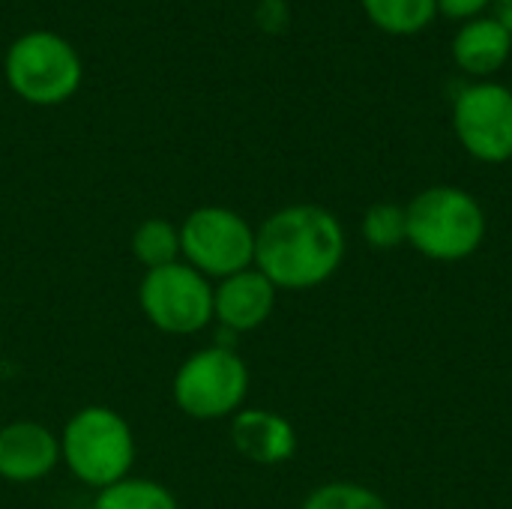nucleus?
<instances>
[{"instance_id":"423d86ee","label":"nucleus","mask_w":512,"mask_h":509,"mask_svg":"<svg viewBox=\"0 0 512 509\" xmlns=\"http://www.w3.org/2000/svg\"><path fill=\"white\" fill-rule=\"evenodd\" d=\"M180 258L222 282L255 267V228L231 207H198L180 225Z\"/></svg>"},{"instance_id":"1a4fd4ad","label":"nucleus","mask_w":512,"mask_h":509,"mask_svg":"<svg viewBox=\"0 0 512 509\" xmlns=\"http://www.w3.org/2000/svg\"><path fill=\"white\" fill-rule=\"evenodd\" d=\"M60 465V438L33 420H15L0 429V480L39 483Z\"/></svg>"},{"instance_id":"a211bd4d","label":"nucleus","mask_w":512,"mask_h":509,"mask_svg":"<svg viewBox=\"0 0 512 509\" xmlns=\"http://www.w3.org/2000/svg\"><path fill=\"white\" fill-rule=\"evenodd\" d=\"M495 0H438V15L450 18V21H471V18H480L492 9Z\"/></svg>"},{"instance_id":"dca6fc26","label":"nucleus","mask_w":512,"mask_h":509,"mask_svg":"<svg viewBox=\"0 0 512 509\" xmlns=\"http://www.w3.org/2000/svg\"><path fill=\"white\" fill-rule=\"evenodd\" d=\"M360 234H363L366 246H372L378 252H390L396 246H405L408 243L405 204H393V201L372 204L360 219Z\"/></svg>"},{"instance_id":"6ab92c4d","label":"nucleus","mask_w":512,"mask_h":509,"mask_svg":"<svg viewBox=\"0 0 512 509\" xmlns=\"http://www.w3.org/2000/svg\"><path fill=\"white\" fill-rule=\"evenodd\" d=\"M492 15L512 33V0H495L492 3Z\"/></svg>"},{"instance_id":"f257e3e1","label":"nucleus","mask_w":512,"mask_h":509,"mask_svg":"<svg viewBox=\"0 0 512 509\" xmlns=\"http://www.w3.org/2000/svg\"><path fill=\"white\" fill-rule=\"evenodd\" d=\"M348 252L339 216L321 204H291L255 228V270L276 291H312L330 282Z\"/></svg>"},{"instance_id":"0eeeda50","label":"nucleus","mask_w":512,"mask_h":509,"mask_svg":"<svg viewBox=\"0 0 512 509\" xmlns=\"http://www.w3.org/2000/svg\"><path fill=\"white\" fill-rule=\"evenodd\" d=\"M138 303L144 318L168 336H195L213 324V285L186 261L147 270Z\"/></svg>"},{"instance_id":"39448f33","label":"nucleus","mask_w":512,"mask_h":509,"mask_svg":"<svg viewBox=\"0 0 512 509\" xmlns=\"http://www.w3.org/2000/svg\"><path fill=\"white\" fill-rule=\"evenodd\" d=\"M6 81L30 105H60L81 84L78 51L51 30L21 33L6 51Z\"/></svg>"},{"instance_id":"4468645a","label":"nucleus","mask_w":512,"mask_h":509,"mask_svg":"<svg viewBox=\"0 0 512 509\" xmlns=\"http://www.w3.org/2000/svg\"><path fill=\"white\" fill-rule=\"evenodd\" d=\"M132 255L147 270H159L180 261V228L159 216L144 219L132 231Z\"/></svg>"},{"instance_id":"f3484780","label":"nucleus","mask_w":512,"mask_h":509,"mask_svg":"<svg viewBox=\"0 0 512 509\" xmlns=\"http://www.w3.org/2000/svg\"><path fill=\"white\" fill-rule=\"evenodd\" d=\"M300 509H390V504L363 483L333 480V483L312 489Z\"/></svg>"},{"instance_id":"f8f14e48","label":"nucleus","mask_w":512,"mask_h":509,"mask_svg":"<svg viewBox=\"0 0 512 509\" xmlns=\"http://www.w3.org/2000/svg\"><path fill=\"white\" fill-rule=\"evenodd\" d=\"M453 63L465 72L474 75L477 81H489L512 54V33L495 18V15H480L465 24H459L453 36Z\"/></svg>"},{"instance_id":"9d476101","label":"nucleus","mask_w":512,"mask_h":509,"mask_svg":"<svg viewBox=\"0 0 512 509\" xmlns=\"http://www.w3.org/2000/svg\"><path fill=\"white\" fill-rule=\"evenodd\" d=\"M276 285L255 267L222 279L213 288V321L231 336L252 333L276 309Z\"/></svg>"},{"instance_id":"f03ea898","label":"nucleus","mask_w":512,"mask_h":509,"mask_svg":"<svg viewBox=\"0 0 512 509\" xmlns=\"http://www.w3.org/2000/svg\"><path fill=\"white\" fill-rule=\"evenodd\" d=\"M408 246L429 261L456 264L480 252L489 219L474 192L462 186H429L405 204Z\"/></svg>"},{"instance_id":"6e6552de","label":"nucleus","mask_w":512,"mask_h":509,"mask_svg":"<svg viewBox=\"0 0 512 509\" xmlns=\"http://www.w3.org/2000/svg\"><path fill=\"white\" fill-rule=\"evenodd\" d=\"M453 132L462 150L483 165L512 159V90L498 81H474L453 102Z\"/></svg>"},{"instance_id":"7ed1b4c3","label":"nucleus","mask_w":512,"mask_h":509,"mask_svg":"<svg viewBox=\"0 0 512 509\" xmlns=\"http://www.w3.org/2000/svg\"><path fill=\"white\" fill-rule=\"evenodd\" d=\"M60 462L78 483L102 492L129 477L135 465V435L117 411L87 405L75 411L60 432Z\"/></svg>"},{"instance_id":"9b49d317","label":"nucleus","mask_w":512,"mask_h":509,"mask_svg":"<svg viewBox=\"0 0 512 509\" xmlns=\"http://www.w3.org/2000/svg\"><path fill=\"white\" fill-rule=\"evenodd\" d=\"M231 444L234 450L261 468H276L294 459L297 432L291 420L267 408H243L231 417Z\"/></svg>"},{"instance_id":"2eb2a0df","label":"nucleus","mask_w":512,"mask_h":509,"mask_svg":"<svg viewBox=\"0 0 512 509\" xmlns=\"http://www.w3.org/2000/svg\"><path fill=\"white\" fill-rule=\"evenodd\" d=\"M90 509H180L177 498L156 480L126 477L102 492H96V501Z\"/></svg>"},{"instance_id":"ddd939ff","label":"nucleus","mask_w":512,"mask_h":509,"mask_svg":"<svg viewBox=\"0 0 512 509\" xmlns=\"http://www.w3.org/2000/svg\"><path fill=\"white\" fill-rule=\"evenodd\" d=\"M366 18L390 36L423 33L438 18V0H360Z\"/></svg>"},{"instance_id":"20e7f679","label":"nucleus","mask_w":512,"mask_h":509,"mask_svg":"<svg viewBox=\"0 0 512 509\" xmlns=\"http://www.w3.org/2000/svg\"><path fill=\"white\" fill-rule=\"evenodd\" d=\"M174 402L192 420H225L243 411L249 369L234 348L210 345L189 354L174 375Z\"/></svg>"}]
</instances>
